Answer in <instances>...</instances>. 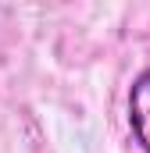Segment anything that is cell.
Instances as JSON below:
<instances>
[{
	"instance_id": "cell-1",
	"label": "cell",
	"mask_w": 150,
	"mask_h": 153,
	"mask_svg": "<svg viewBox=\"0 0 150 153\" xmlns=\"http://www.w3.org/2000/svg\"><path fill=\"white\" fill-rule=\"evenodd\" d=\"M129 128L143 153H150V68H143L129 85Z\"/></svg>"
}]
</instances>
